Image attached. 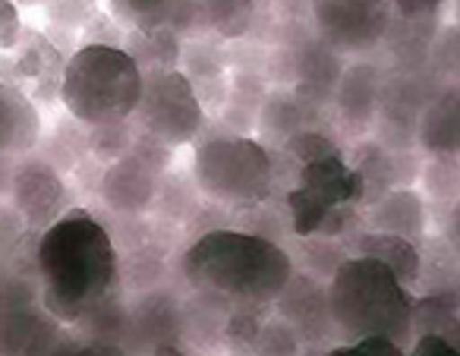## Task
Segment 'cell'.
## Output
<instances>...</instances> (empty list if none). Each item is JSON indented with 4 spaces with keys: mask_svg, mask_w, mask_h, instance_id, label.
Returning <instances> with one entry per match:
<instances>
[{
    "mask_svg": "<svg viewBox=\"0 0 460 356\" xmlns=\"http://www.w3.org/2000/svg\"><path fill=\"white\" fill-rule=\"evenodd\" d=\"M22 20H20V7L13 0H0V51H13L22 41Z\"/></svg>",
    "mask_w": 460,
    "mask_h": 356,
    "instance_id": "836d02e7",
    "label": "cell"
},
{
    "mask_svg": "<svg viewBox=\"0 0 460 356\" xmlns=\"http://www.w3.org/2000/svg\"><path fill=\"white\" fill-rule=\"evenodd\" d=\"M303 343V337L296 334V328L288 322V318H271V322H262L256 337V347L259 353H296Z\"/></svg>",
    "mask_w": 460,
    "mask_h": 356,
    "instance_id": "4dcf8cb0",
    "label": "cell"
},
{
    "mask_svg": "<svg viewBox=\"0 0 460 356\" xmlns=\"http://www.w3.org/2000/svg\"><path fill=\"white\" fill-rule=\"evenodd\" d=\"M284 155L296 165H309V161L319 158H344L341 146L334 139H328L325 133H315V129H296L294 136L284 139Z\"/></svg>",
    "mask_w": 460,
    "mask_h": 356,
    "instance_id": "83f0119b",
    "label": "cell"
},
{
    "mask_svg": "<svg viewBox=\"0 0 460 356\" xmlns=\"http://www.w3.org/2000/svg\"><path fill=\"white\" fill-rule=\"evenodd\" d=\"M196 186L217 205L256 209L275 190V158L259 139L243 133L202 136L192 158Z\"/></svg>",
    "mask_w": 460,
    "mask_h": 356,
    "instance_id": "5b68a950",
    "label": "cell"
},
{
    "mask_svg": "<svg viewBox=\"0 0 460 356\" xmlns=\"http://www.w3.org/2000/svg\"><path fill=\"white\" fill-rule=\"evenodd\" d=\"M183 39L171 32V29H127L123 35V51L139 64V70H177Z\"/></svg>",
    "mask_w": 460,
    "mask_h": 356,
    "instance_id": "ffe728a7",
    "label": "cell"
},
{
    "mask_svg": "<svg viewBox=\"0 0 460 356\" xmlns=\"http://www.w3.org/2000/svg\"><path fill=\"white\" fill-rule=\"evenodd\" d=\"M79 350L64 331V322L41 303L0 306V353H60Z\"/></svg>",
    "mask_w": 460,
    "mask_h": 356,
    "instance_id": "8fae6325",
    "label": "cell"
},
{
    "mask_svg": "<svg viewBox=\"0 0 460 356\" xmlns=\"http://www.w3.org/2000/svg\"><path fill=\"white\" fill-rule=\"evenodd\" d=\"M445 0H388V39L397 41V48H416V51H429L432 45L435 26H438V16Z\"/></svg>",
    "mask_w": 460,
    "mask_h": 356,
    "instance_id": "ac0fdd59",
    "label": "cell"
},
{
    "mask_svg": "<svg viewBox=\"0 0 460 356\" xmlns=\"http://www.w3.org/2000/svg\"><path fill=\"white\" fill-rule=\"evenodd\" d=\"M325 299L334 331L344 341L366 334H385L401 347L413 341V287L397 280L394 271L372 255H347L325 284Z\"/></svg>",
    "mask_w": 460,
    "mask_h": 356,
    "instance_id": "3957f363",
    "label": "cell"
},
{
    "mask_svg": "<svg viewBox=\"0 0 460 356\" xmlns=\"http://www.w3.org/2000/svg\"><path fill=\"white\" fill-rule=\"evenodd\" d=\"M259 328H262V309L237 306V309H227V318H224V341L234 350H252Z\"/></svg>",
    "mask_w": 460,
    "mask_h": 356,
    "instance_id": "f1b7e54d",
    "label": "cell"
},
{
    "mask_svg": "<svg viewBox=\"0 0 460 356\" xmlns=\"http://www.w3.org/2000/svg\"><path fill=\"white\" fill-rule=\"evenodd\" d=\"M20 4H39V0H20Z\"/></svg>",
    "mask_w": 460,
    "mask_h": 356,
    "instance_id": "74e56055",
    "label": "cell"
},
{
    "mask_svg": "<svg viewBox=\"0 0 460 356\" xmlns=\"http://www.w3.org/2000/svg\"><path fill=\"white\" fill-rule=\"evenodd\" d=\"M416 142L432 158H457L460 148V102L457 83H445L416 114Z\"/></svg>",
    "mask_w": 460,
    "mask_h": 356,
    "instance_id": "4fadbf2b",
    "label": "cell"
},
{
    "mask_svg": "<svg viewBox=\"0 0 460 356\" xmlns=\"http://www.w3.org/2000/svg\"><path fill=\"white\" fill-rule=\"evenodd\" d=\"M275 7L296 20V16H303L309 10V0H275Z\"/></svg>",
    "mask_w": 460,
    "mask_h": 356,
    "instance_id": "8d00e7d4",
    "label": "cell"
},
{
    "mask_svg": "<svg viewBox=\"0 0 460 356\" xmlns=\"http://www.w3.org/2000/svg\"><path fill=\"white\" fill-rule=\"evenodd\" d=\"M275 306H278V316L288 318L303 341H319V337H325L334 328L332 316H328L325 284L315 274L294 271L288 287L278 293Z\"/></svg>",
    "mask_w": 460,
    "mask_h": 356,
    "instance_id": "7c38bea8",
    "label": "cell"
},
{
    "mask_svg": "<svg viewBox=\"0 0 460 356\" xmlns=\"http://www.w3.org/2000/svg\"><path fill=\"white\" fill-rule=\"evenodd\" d=\"M76 328H83L85 337L123 343L120 337H127V328H129V306L123 303L120 293H111L108 299H102L98 306H92V309L79 318Z\"/></svg>",
    "mask_w": 460,
    "mask_h": 356,
    "instance_id": "603a6c76",
    "label": "cell"
},
{
    "mask_svg": "<svg viewBox=\"0 0 460 356\" xmlns=\"http://www.w3.org/2000/svg\"><path fill=\"white\" fill-rule=\"evenodd\" d=\"M315 35L338 54L372 51L388 39V0H309Z\"/></svg>",
    "mask_w": 460,
    "mask_h": 356,
    "instance_id": "9c48e42d",
    "label": "cell"
},
{
    "mask_svg": "<svg viewBox=\"0 0 460 356\" xmlns=\"http://www.w3.org/2000/svg\"><path fill=\"white\" fill-rule=\"evenodd\" d=\"M20 73L29 79H51L60 67V54L45 35H22L20 41Z\"/></svg>",
    "mask_w": 460,
    "mask_h": 356,
    "instance_id": "4316f807",
    "label": "cell"
},
{
    "mask_svg": "<svg viewBox=\"0 0 460 356\" xmlns=\"http://www.w3.org/2000/svg\"><path fill=\"white\" fill-rule=\"evenodd\" d=\"M177 0H111V13L127 29H167Z\"/></svg>",
    "mask_w": 460,
    "mask_h": 356,
    "instance_id": "d4e9b609",
    "label": "cell"
},
{
    "mask_svg": "<svg viewBox=\"0 0 460 356\" xmlns=\"http://www.w3.org/2000/svg\"><path fill=\"white\" fill-rule=\"evenodd\" d=\"M13 167H16V155L0 152V202H7L10 190H13Z\"/></svg>",
    "mask_w": 460,
    "mask_h": 356,
    "instance_id": "d590c367",
    "label": "cell"
},
{
    "mask_svg": "<svg viewBox=\"0 0 460 356\" xmlns=\"http://www.w3.org/2000/svg\"><path fill=\"white\" fill-rule=\"evenodd\" d=\"M85 139H89V152L95 155L98 161L111 165V161L123 158V155L129 152V146H133V139H136V129L129 120L95 123V127H89Z\"/></svg>",
    "mask_w": 460,
    "mask_h": 356,
    "instance_id": "484cf974",
    "label": "cell"
},
{
    "mask_svg": "<svg viewBox=\"0 0 460 356\" xmlns=\"http://www.w3.org/2000/svg\"><path fill=\"white\" fill-rule=\"evenodd\" d=\"M142 95V70L120 45L89 41L60 73V102L85 127L129 120Z\"/></svg>",
    "mask_w": 460,
    "mask_h": 356,
    "instance_id": "277c9868",
    "label": "cell"
},
{
    "mask_svg": "<svg viewBox=\"0 0 460 356\" xmlns=\"http://www.w3.org/2000/svg\"><path fill=\"white\" fill-rule=\"evenodd\" d=\"M422 183L435 202L451 209L457 202V158H432V165L422 171Z\"/></svg>",
    "mask_w": 460,
    "mask_h": 356,
    "instance_id": "f546056e",
    "label": "cell"
},
{
    "mask_svg": "<svg viewBox=\"0 0 460 356\" xmlns=\"http://www.w3.org/2000/svg\"><path fill=\"white\" fill-rule=\"evenodd\" d=\"M10 202L26 215L29 230H45L64 215L66 205V186L60 171L48 158L32 152L16 155L13 167V190H10Z\"/></svg>",
    "mask_w": 460,
    "mask_h": 356,
    "instance_id": "30bf717a",
    "label": "cell"
},
{
    "mask_svg": "<svg viewBox=\"0 0 460 356\" xmlns=\"http://www.w3.org/2000/svg\"><path fill=\"white\" fill-rule=\"evenodd\" d=\"M262 114H259V127L262 133L278 136V139H288L296 129H303V102L288 92H278L271 98H262Z\"/></svg>",
    "mask_w": 460,
    "mask_h": 356,
    "instance_id": "cb8c5ba5",
    "label": "cell"
},
{
    "mask_svg": "<svg viewBox=\"0 0 460 356\" xmlns=\"http://www.w3.org/2000/svg\"><path fill=\"white\" fill-rule=\"evenodd\" d=\"M382 85H385V76L376 64L359 60V64L347 67V70L341 73L338 85H334V102H338L344 120L357 123V127L376 120Z\"/></svg>",
    "mask_w": 460,
    "mask_h": 356,
    "instance_id": "2e32d148",
    "label": "cell"
},
{
    "mask_svg": "<svg viewBox=\"0 0 460 356\" xmlns=\"http://www.w3.org/2000/svg\"><path fill=\"white\" fill-rule=\"evenodd\" d=\"M410 353L447 356V353H457V343L447 341L445 334H435V331H422V334H413V341H410Z\"/></svg>",
    "mask_w": 460,
    "mask_h": 356,
    "instance_id": "e575fe53",
    "label": "cell"
},
{
    "mask_svg": "<svg viewBox=\"0 0 460 356\" xmlns=\"http://www.w3.org/2000/svg\"><path fill=\"white\" fill-rule=\"evenodd\" d=\"M183 278L196 293L227 309H265L294 278V259L256 230H205L183 253Z\"/></svg>",
    "mask_w": 460,
    "mask_h": 356,
    "instance_id": "7a4b0ae2",
    "label": "cell"
},
{
    "mask_svg": "<svg viewBox=\"0 0 460 356\" xmlns=\"http://www.w3.org/2000/svg\"><path fill=\"white\" fill-rule=\"evenodd\" d=\"M136 133L177 148L205 129V108L183 70H142V95L129 114Z\"/></svg>",
    "mask_w": 460,
    "mask_h": 356,
    "instance_id": "52a82bcc",
    "label": "cell"
},
{
    "mask_svg": "<svg viewBox=\"0 0 460 356\" xmlns=\"http://www.w3.org/2000/svg\"><path fill=\"white\" fill-rule=\"evenodd\" d=\"M366 199V180L344 158L300 165L296 186L288 192L290 230L296 236H341Z\"/></svg>",
    "mask_w": 460,
    "mask_h": 356,
    "instance_id": "8992f818",
    "label": "cell"
},
{
    "mask_svg": "<svg viewBox=\"0 0 460 356\" xmlns=\"http://www.w3.org/2000/svg\"><path fill=\"white\" fill-rule=\"evenodd\" d=\"M41 306L76 325L92 306L120 293V255L111 230L89 209H66L35 243Z\"/></svg>",
    "mask_w": 460,
    "mask_h": 356,
    "instance_id": "6da1fadb",
    "label": "cell"
},
{
    "mask_svg": "<svg viewBox=\"0 0 460 356\" xmlns=\"http://www.w3.org/2000/svg\"><path fill=\"white\" fill-rule=\"evenodd\" d=\"M171 167V146L152 139V136L136 133L133 146L123 158L111 161L102 174L98 196L104 209H111L120 218L146 215L161 192V177Z\"/></svg>",
    "mask_w": 460,
    "mask_h": 356,
    "instance_id": "ba28073f",
    "label": "cell"
},
{
    "mask_svg": "<svg viewBox=\"0 0 460 356\" xmlns=\"http://www.w3.org/2000/svg\"><path fill=\"white\" fill-rule=\"evenodd\" d=\"M26 230H29L26 215H22L10 199L7 202H0V259L10 253V246H13Z\"/></svg>",
    "mask_w": 460,
    "mask_h": 356,
    "instance_id": "1f68e13d",
    "label": "cell"
},
{
    "mask_svg": "<svg viewBox=\"0 0 460 356\" xmlns=\"http://www.w3.org/2000/svg\"><path fill=\"white\" fill-rule=\"evenodd\" d=\"M366 224L369 230H388V234H401L416 243L429 227V211L416 190L394 186V190L382 192L376 202H369Z\"/></svg>",
    "mask_w": 460,
    "mask_h": 356,
    "instance_id": "5bb4252c",
    "label": "cell"
},
{
    "mask_svg": "<svg viewBox=\"0 0 460 356\" xmlns=\"http://www.w3.org/2000/svg\"><path fill=\"white\" fill-rule=\"evenodd\" d=\"M359 255H372L382 265H388L394 271L397 280H403L407 287H416L422 280V253L413 240L401 234H388V230H369L357 240Z\"/></svg>",
    "mask_w": 460,
    "mask_h": 356,
    "instance_id": "d6986e66",
    "label": "cell"
},
{
    "mask_svg": "<svg viewBox=\"0 0 460 356\" xmlns=\"http://www.w3.org/2000/svg\"><path fill=\"white\" fill-rule=\"evenodd\" d=\"M41 139V114L35 102L16 85L0 79V152H32Z\"/></svg>",
    "mask_w": 460,
    "mask_h": 356,
    "instance_id": "9a60e30c",
    "label": "cell"
},
{
    "mask_svg": "<svg viewBox=\"0 0 460 356\" xmlns=\"http://www.w3.org/2000/svg\"><path fill=\"white\" fill-rule=\"evenodd\" d=\"M410 328H413V334L435 331V334H445L447 341L457 343V287L416 297L413 312H410Z\"/></svg>",
    "mask_w": 460,
    "mask_h": 356,
    "instance_id": "44dd1931",
    "label": "cell"
},
{
    "mask_svg": "<svg viewBox=\"0 0 460 356\" xmlns=\"http://www.w3.org/2000/svg\"><path fill=\"white\" fill-rule=\"evenodd\" d=\"M208 13L211 35L224 41H237L250 35L256 22V0H202Z\"/></svg>",
    "mask_w": 460,
    "mask_h": 356,
    "instance_id": "7402d4cb",
    "label": "cell"
},
{
    "mask_svg": "<svg viewBox=\"0 0 460 356\" xmlns=\"http://www.w3.org/2000/svg\"><path fill=\"white\" fill-rule=\"evenodd\" d=\"M332 353H382V356H397L403 353V347L397 341L385 334H366V337H357V341H347V343H338L332 347Z\"/></svg>",
    "mask_w": 460,
    "mask_h": 356,
    "instance_id": "d6a6232c",
    "label": "cell"
},
{
    "mask_svg": "<svg viewBox=\"0 0 460 356\" xmlns=\"http://www.w3.org/2000/svg\"><path fill=\"white\" fill-rule=\"evenodd\" d=\"M180 334V306L177 299L164 293L146 290V297L136 306H129V328L127 337H133L136 347H155V343L177 341Z\"/></svg>",
    "mask_w": 460,
    "mask_h": 356,
    "instance_id": "e0dca14e",
    "label": "cell"
}]
</instances>
